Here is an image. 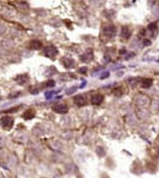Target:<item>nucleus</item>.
I'll use <instances>...</instances> for the list:
<instances>
[{"instance_id": "19", "label": "nucleus", "mask_w": 159, "mask_h": 178, "mask_svg": "<svg viewBox=\"0 0 159 178\" xmlns=\"http://www.w3.org/2000/svg\"><path fill=\"white\" fill-rule=\"evenodd\" d=\"M75 90H77V87H72V88H68V90H67V92H66V93H67V94H72V93H73V92L75 91Z\"/></svg>"}, {"instance_id": "7", "label": "nucleus", "mask_w": 159, "mask_h": 178, "mask_svg": "<svg viewBox=\"0 0 159 178\" xmlns=\"http://www.w3.org/2000/svg\"><path fill=\"white\" fill-rule=\"evenodd\" d=\"M103 100H104V97L102 94H99V93H94L91 97V103L93 105H100L103 103Z\"/></svg>"}, {"instance_id": "9", "label": "nucleus", "mask_w": 159, "mask_h": 178, "mask_svg": "<svg viewBox=\"0 0 159 178\" xmlns=\"http://www.w3.org/2000/svg\"><path fill=\"white\" fill-rule=\"evenodd\" d=\"M73 100H74V103H75L78 106H83V105H85V104H86V99H85V97H84V96H82V94H78V96H75V97L73 98Z\"/></svg>"}, {"instance_id": "18", "label": "nucleus", "mask_w": 159, "mask_h": 178, "mask_svg": "<svg viewBox=\"0 0 159 178\" xmlns=\"http://www.w3.org/2000/svg\"><path fill=\"white\" fill-rule=\"evenodd\" d=\"M86 72H87V67H80V68H79V73L86 74Z\"/></svg>"}, {"instance_id": "22", "label": "nucleus", "mask_w": 159, "mask_h": 178, "mask_svg": "<svg viewBox=\"0 0 159 178\" xmlns=\"http://www.w3.org/2000/svg\"><path fill=\"white\" fill-rule=\"evenodd\" d=\"M150 44H151V41H150V40H145V41H144V45H145V46H148Z\"/></svg>"}, {"instance_id": "8", "label": "nucleus", "mask_w": 159, "mask_h": 178, "mask_svg": "<svg viewBox=\"0 0 159 178\" xmlns=\"http://www.w3.org/2000/svg\"><path fill=\"white\" fill-rule=\"evenodd\" d=\"M104 33H105V35H107V37H114L116 35V33H117V29H116V27L114 26H107V27H105L104 28Z\"/></svg>"}, {"instance_id": "13", "label": "nucleus", "mask_w": 159, "mask_h": 178, "mask_svg": "<svg viewBox=\"0 0 159 178\" xmlns=\"http://www.w3.org/2000/svg\"><path fill=\"white\" fill-rule=\"evenodd\" d=\"M55 73H57L55 67L51 66V67H48L47 70H46V72H45V76H47V77H51V76H53V74H55Z\"/></svg>"}, {"instance_id": "2", "label": "nucleus", "mask_w": 159, "mask_h": 178, "mask_svg": "<svg viewBox=\"0 0 159 178\" xmlns=\"http://www.w3.org/2000/svg\"><path fill=\"white\" fill-rule=\"evenodd\" d=\"M43 54L49 59H54L55 56L58 54V48L53 45H47L44 47V50H43Z\"/></svg>"}, {"instance_id": "23", "label": "nucleus", "mask_w": 159, "mask_h": 178, "mask_svg": "<svg viewBox=\"0 0 159 178\" xmlns=\"http://www.w3.org/2000/svg\"><path fill=\"white\" fill-rule=\"evenodd\" d=\"M85 86H86V82H83V84L80 85V88H84Z\"/></svg>"}, {"instance_id": "6", "label": "nucleus", "mask_w": 159, "mask_h": 178, "mask_svg": "<svg viewBox=\"0 0 159 178\" xmlns=\"http://www.w3.org/2000/svg\"><path fill=\"white\" fill-rule=\"evenodd\" d=\"M92 58H93V51L92 50H87L84 54L80 56V60L84 62V63H88V62L92 60Z\"/></svg>"}, {"instance_id": "15", "label": "nucleus", "mask_w": 159, "mask_h": 178, "mask_svg": "<svg viewBox=\"0 0 159 178\" xmlns=\"http://www.w3.org/2000/svg\"><path fill=\"white\" fill-rule=\"evenodd\" d=\"M54 85H55L54 80H48V82H46L45 84H43V87H53Z\"/></svg>"}, {"instance_id": "21", "label": "nucleus", "mask_w": 159, "mask_h": 178, "mask_svg": "<svg viewBox=\"0 0 159 178\" xmlns=\"http://www.w3.org/2000/svg\"><path fill=\"white\" fill-rule=\"evenodd\" d=\"M100 149H102V147H98V155H99V156H104L105 152H104L103 150H100Z\"/></svg>"}, {"instance_id": "17", "label": "nucleus", "mask_w": 159, "mask_h": 178, "mask_svg": "<svg viewBox=\"0 0 159 178\" xmlns=\"http://www.w3.org/2000/svg\"><path fill=\"white\" fill-rule=\"evenodd\" d=\"M147 28L150 29V31H153V29H156V28H157V24H156V23H152V24L148 25V27H147Z\"/></svg>"}, {"instance_id": "14", "label": "nucleus", "mask_w": 159, "mask_h": 178, "mask_svg": "<svg viewBox=\"0 0 159 178\" xmlns=\"http://www.w3.org/2000/svg\"><path fill=\"white\" fill-rule=\"evenodd\" d=\"M152 85V79H143L142 80V86L143 87H150Z\"/></svg>"}, {"instance_id": "3", "label": "nucleus", "mask_w": 159, "mask_h": 178, "mask_svg": "<svg viewBox=\"0 0 159 178\" xmlns=\"http://www.w3.org/2000/svg\"><path fill=\"white\" fill-rule=\"evenodd\" d=\"M52 110H53L54 112H57V113L65 114V113H67V111H68V106H67L66 104H64V103H58V104L53 105Z\"/></svg>"}, {"instance_id": "20", "label": "nucleus", "mask_w": 159, "mask_h": 178, "mask_svg": "<svg viewBox=\"0 0 159 178\" xmlns=\"http://www.w3.org/2000/svg\"><path fill=\"white\" fill-rule=\"evenodd\" d=\"M108 76H110V72H104V74L100 76V79H105V78H107Z\"/></svg>"}, {"instance_id": "16", "label": "nucleus", "mask_w": 159, "mask_h": 178, "mask_svg": "<svg viewBox=\"0 0 159 178\" xmlns=\"http://www.w3.org/2000/svg\"><path fill=\"white\" fill-rule=\"evenodd\" d=\"M54 91H47L46 93H45V98H46V99H51V98L54 96Z\"/></svg>"}, {"instance_id": "10", "label": "nucleus", "mask_w": 159, "mask_h": 178, "mask_svg": "<svg viewBox=\"0 0 159 178\" xmlns=\"http://www.w3.org/2000/svg\"><path fill=\"white\" fill-rule=\"evenodd\" d=\"M34 116H35V111L34 110H27V111L24 112L23 118L25 120H29V119H32V118H34Z\"/></svg>"}, {"instance_id": "4", "label": "nucleus", "mask_w": 159, "mask_h": 178, "mask_svg": "<svg viewBox=\"0 0 159 178\" xmlns=\"http://www.w3.org/2000/svg\"><path fill=\"white\" fill-rule=\"evenodd\" d=\"M60 62H61V64H63L66 68H72V67L75 66L74 60H73V59H71V58H66V57H64V58L60 59Z\"/></svg>"}, {"instance_id": "1", "label": "nucleus", "mask_w": 159, "mask_h": 178, "mask_svg": "<svg viewBox=\"0 0 159 178\" xmlns=\"http://www.w3.org/2000/svg\"><path fill=\"white\" fill-rule=\"evenodd\" d=\"M0 125H1V127L5 128V130H11V128L13 127V125H14L13 117H11V116H4L1 119H0Z\"/></svg>"}, {"instance_id": "5", "label": "nucleus", "mask_w": 159, "mask_h": 178, "mask_svg": "<svg viewBox=\"0 0 159 178\" xmlns=\"http://www.w3.org/2000/svg\"><path fill=\"white\" fill-rule=\"evenodd\" d=\"M28 80H29V77H28L27 73H23V74H19V76L15 77V82H17L19 85H24V84H26Z\"/></svg>"}, {"instance_id": "12", "label": "nucleus", "mask_w": 159, "mask_h": 178, "mask_svg": "<svg viewBox=\"0 0 159 178\" xmlns=\"http://www.w3.org/2000/svg\"><path fill=\"white\" fill-rule=\"evenodd\" d=\"M130 29H128V27H126V26H123L122 27V32H120V35L124 38V39H128L130 38Z\"/></svg>"}, {"instance_id": "11", "label": "nucleus", "mask_w": 159, "mask_h": 178, "mask_svg": "<svg viewBox=\"0 0 159 178\" xmlns=\"http://www.w3.org/2000/svg\"><path fill=\"white\" fill-rule=\"evenodd\" d=\"M29 45H31L29 47L33 48V50H40V48L43 47V43L39 41V40H33V41H31Z\"/></svg>"}]
</instances>
